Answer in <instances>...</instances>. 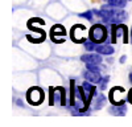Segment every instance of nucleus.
Masks as SVG:
<instances>
[{"mask_svg": "<svg viewBox=\"0 0 132 127\" xmlns=\"http://www.w3.org/2000/svg\"><path fill=\"white\" fill-rule=\"evenodd\" d=\"M89 36H90L91 41L96 42V44H101V42L106 41V38H107V29L103 25H99V24L93 25Z\"/></svg>", "mask_w": 132, "mask_h": 127, "instance_id": "f257e3e1", "label": "nucleus"}, {"mask_svg": "<svg viewBox=\"0 0 132 127\" xmlns=\"http://www.w3.org/2000/svg\"><path fill=\"white\" fill-rule=\"evenodd\" d=\"M124 35V42H128V30H127V27L122 25L119 27V24H114L112 25V38H111V42H116V37Z\"/></svg>", "mask_w": 132, "mask_h": 127, "instance_id": "f03ea898", "label": "nucleus"}, {"mask_svg": "<svg viewBox=\"0 0 132 127\" xmlns=\"http://www.w3.org/2000/svg\"><path fill=\"white\" fill-rule=\"evenodd\" d=\"M42 99H44V93H42L41 89L33 88V89H30V90L28 91V101H29L30 103L37 105V103H40Z\"/></svg>", "mask_w": 132, "mask_h": 127, "instance_id": "7ed1b4c3", "label": "nucleus"}, {"mask_svg": "<svg viewBox=\"0 0 132 127\" xmlns=\"http://www.w3.org/2000/svg\"><path fill=\"white\" fill-rule=\"evenodd\" d=\"M126 19H127V13L124 12V11L115 9V12L112 13V16L110 17L108 20H106L104 23H108V24H119V23H122V21H124Z\"/></svg>", "mask_w": 132, "mask_h": 127, "instance_id": "20e7f679", "label": "nucleus"}, {"mask_svg": "<svg viewBox=\"0 0 132 127\" xmlns=\"http://www.w3.org/2000/svg\"><path fill=\"white\" fill-rule=\"evenodd\" d=\"M83 77H85V80L90 81L93 83H99V82H101V80H102L101 72H95V70H90V69H87L83 73Z\"/></svg>", "mask_w": 132, "mask_h": 127, "instance_id": "39448f33", "label": "nucleus"}, {"mask_svg": "<svg viewBox=\"0 0 132 127\" xmlns=\"http://www.w3.org/2000/svg\"><path fill=\"white\" fill-rule=\"evenodd\" d=\"M81 60L86 64H101L102 62L101 53H96V54H83Z\"/></svg>", "mask_w": 132, "mask_h": 127, "instance_id": "423d86ee", "label": "nucleus"}, {"mask_svg": "<svg viewBox=\"0 0 132 127\" xmlns=\"http://www.w3.org/2000/svg\"><path fill=\"white\" fill-rule=\"evenodd\" d=\"M108 111H110V114H112V115H120V116H123V115H126L127 106L124 103H119L116 106H112V107Z\"/></svg>", "mask_w": 132, "mask_h": 127, "instance_id": "0eeeda50", "label": "nucleus"}, {"mask_svg": "<svg viewBox=\"0 0 132 127\" xmlns=\"http://www.w3.org/2000/svg\"><path fill=\"white\" fill-rule=\"evenodd\" d=\"M95 50L101 54H107V56H111L114 53V48L108 44H102V45H96Z\"/></svg>", "mask_w": 132, "mask_h": 127, "instance_id": "6e6552de", "label": "nucleus"}, {"mask_svg": "<svg viewBox=\"0 0 132 127\" xmlns=\"http://www.w3.org/2000/svg\"><path fill=\"white\" fill-rule=\"evenodd\" d=\"M104 103H106V97L103 94H95L94 95V107L96 110L102 109Z\"/></svg>", "mask_w": 132, "mask_h": 127, "instance_id": "1a4fd4ad", "label": "nucleus"}, {"mask_svg": "<svg viewBox=\"0 0 132 127\" xmlns=\"http://www.w3.org/2000/svg\"><path fill=\"white\" fill-rule=\"evenodd\" d=\"M57 35H62V36L66 35V32H65L63 27H61V25H56V27H53V28H52V37L54 38Z\"/></svg>", "mask_w": 132, "mask_h": 127, "instance_id": "9d476101", "label": "nucleus"}, {"mask_svg": "<svg viewBox=\"0 0 132 127\" xmlns=\"http://www.w3.org/2000/svg\"><path fill=\"white\" fill-rule=\"evenodd\" d=\"M108 4L112 7H116V8H124L126 0H108Z\"/></svg>", "mask_w": 132, "mask_h": 127, "instance_id": "9b49d317", "label": "nucleus"}, {"mask_svg": "<svg viewBox=\"0 0 132 127\" xmlns=\"http://www.w3.org/2000/svg\"><path fill=\"white\" fill-rule=\"evenodd\" d=\"M96 42H94V41H87V42H85V48H86V50H94L95 48H96Z\"/></svg>", "mask_w": 132, "mask_h": 127, "instance_id": "f8f14e48", "label": "nucleus"}, {"mask_svg": "<svg viewBox=\"0 0 132 127\" xmlns=\"http://www.w3.org/2000/svg\"><path fill=\"white\" fill-rule=\"evenodd\" d=\"M87 69L90 70H95V72H101V68H99V64H86Z\"/></svg>", "mask_w": 132, "mask_h": 127, "instance_id": "ddd939ff", "label": "nucleus"}, {"mask_svg": "<svg viewBox=\"0 0 132 127\" xmlns=\"http://www.w3.org/2000/svg\"><path fill=\"white\" fill-rule=\"evenodd\" d=\"M93 13H94V12H91V11H86V12L81 13L79 16H81V17H85V19H87V20H93Z\"/></svg>", "mask_w": 132, "mask_h": 127, "instance_id": "4468645a", "label": "nucleus"}, {"mask_svg": "<svg viewBox=\"0 0 132 127\" xmlns=\"http://www.w3.org/2000/svg\"><path fill=\"white\" fill-rule=\"evenodd\" d=\"M108 81H110V77H108V76L101 80V82H99V83H101V89H102V90H104V89L107 88V82H108Z\"/></svg>", "mask_w": 132, "mask_h": 127, "instance_id": "2eb2a0df", "label": "nucleus"}, {"mask_svg": "<svg viewBox=\"0 0 132 127\" xmlns=\"http://www.w3.org/2000/svg\"><path fill=\"white\" fill-rule=\"evenodd\" d=\"M128 101L132 103V90H131V91H129V94H128Z\"/></svg>", "mask_w": 132, "mask_h": 127, "instance_id": "dca6fc26", "label": "nucleus"}, {"mask_svg": "<svg viewBox=\"0 0 132 127\" xmlns=\"http://www.w3.org/2000/svg\"><path fill=\"white\" fill-rule=\"evenodd\" d=\"M124 61H126V56H123V57H122V58H120V62H122V64H123V62H124Z\"/></svg>", "mask_w": 132, "mask_h": 127, "instance_id": "f3484780", "label": "nucleus"}, {"mask_svg": "<svg viewBox=\"0 0 132 127\" xmlns=\"http://www.w3.org/2000/svg\"><path fill=\"white\" fill-rule=\"evenodd\" d=\"M16 102H17V103H19V106H24V105H23V102H21V101H19V99H17V101H16Z\"/></svg>", "mask_w": 132, "mask_h": 127, "instance_id": "a211bd4d", "label": "nucleus"}, {"mask_svg": "<svg viewBox=\"0 0 132 127\" xmlns=\"http://www.w3.org/2000/svg\"><path fill=\"white\" fill-rule=\"evenodd\" d=\"M129 82L132 83V73H129Z\"/></svg>", "mask_w": 132, "mask_h": 127, "instance_id": "6ab92c4d", "label": "nucleus"}]
</instances>
